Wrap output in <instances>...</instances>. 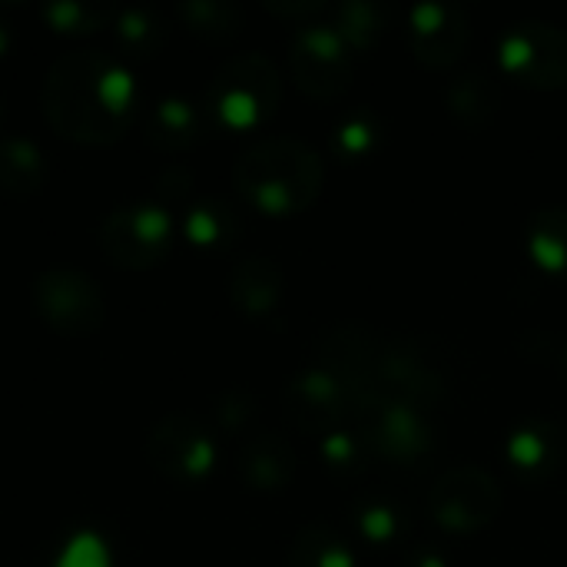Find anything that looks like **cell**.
I'll list each match as a JSON object with an SVG mask.
<instances>
[{
	"instance_id": "9a60e30c",
	"label": "cell",
	"mask_w": 567,
	"mask_h": 567,
	"mask_svg": "<svg viewBox=\"0 0 567 567\" xmlns=\"http://www.w3.org/2000/svg\"><path fill=\"white\" fill-rule=\"evenodd\" d=\"M508 462L525 482H548L565 458V432L551 419H525L508 432Z\"/></svg>"
},
{
	"instance_id": "ac0fdd59",
	"label": "cell",
	"mask_w": 567,
	"mask_h": 567,
	"mask_svg": "<svg viewBox=\"0 0 567 567\" xmlns=\"http://www.w3.org/2000/svg\"><path fill=\"white\" fill-rule=\"evenodd\" d=\"M445 106L452 110L455 120L478 130L495 120V113L502 106V83L495 80V73H488L482 66H465L462 73H455L449 80Z\"/></svg>"
},
{
	"instance_id": "2e32d148",
	"label": "cell",
	"mask_w": 567,
	"mask_h": 567,
	"mask_svg": "<svg viewBox=\"0 0 567 567\" xmlns=\"http://www.w3.org/2000/svg\"><path fill=\"white\" fill-rule=\"evenodd\" d=\"M282 269L276 259L262 256V252H249L243 256L233 272H229V296L233 306L249 316V319H266L276 312L279 299H282Z\"/></svg>"
},
{
	"instance_id": "d6a6232c",
	"label": "cell",
	"mask_w": 567,
	"mask_h": 567,
	"mask_svg": "<svg viewBox=\"0 0 567 567\" xmlns=\"http://www.w3.org/2000/svg\"><path fill=\"white\" fill-rule=\"evenodd\" d=\"M193 189V173L186 166H169L156 176V193L163 199H183Z\"/></svg>"
},
{
	"instance_id": "e575fe53",
	"label": "cell",
	"mask_w": 567,
	"mask_h": 567,
	"mask_svg": "<svg viewBox=\"0 0 567 567\" xmlns=\"http://www.w3.org/2000/svg\"><path fill=\"white\" fill-rule=\"evenodd\" d=\"M405 567H449V565H445V558H442L439 551L422 548V551H415V555L409 558V565Z\"/></svg>"
},
{
	"instance_id": "8992f818",
	"label": "cell",
	"mask_w": 567,
	"mask_h": 567,
	"mask_svg": "<svg viewBox=\"0 0 567 567\" xmlns=\"http://www.w3.org/2000/svg\"><path fill=\"white\" fill-rule=\"evenodd\" d=\"M498 60L525 86H567V30L555 20L522 17L505 27L498 40Z\"/></svg>"
},
{
	"instance_id": "74e56055",
	"label": "cell",
	"mask_w": 567,
	"mask_h": 567,
	"mask_svg": "<svg viewBox=\"0 0 567 567\" xmlns=\"http://www.w3.org/2000/svg\"><path fill=\"white\" fill-rule=\"evenodd\" d=\"M3 116H7V106H3V96H0V126H3Z\"/></svg>"
},
{
	"instance_id": "4dcf8cb0",
	"label": "cell",
	"mask_w": 567,
	"mask_h": 567,
	"mask_svg": "<svg viewBox=\"0 0 567 567\" xmlns=\"http://www.w3.org/2000/svg\"><path fill=\"white\" fill-rule=\"evenodd\" d=\"M259 419V402L252 392H243V389H229L223 392L216 402H213V422L223 429V432H246L252 422Z\"/></svg>"
},
{
	"instance_id": "44dd1931",
	"label": "cell",
	"mask_w": 567,
	"mask_h": 567,
	"mask_svg": "<svg viewBox=\"0 0 567 567\" xmlns=\"http://www.w3.org/2000/svg\"><path fill=\"white\" fill-rule=\"evenodd\" d=\"M179 229L196 249H226L239 236V213L219 196H199L186 206Z\"/></svg>"
},
{
	"instance_id": "ffe728a7",
	"label": "cell",
	"mask_w": 567,
	"mask_h": 567,
	"mask_svg": "<svg viewBox=\"0 0 567 567\" xmlns=\"http://www.w3.org/2000/svg\"><path fill=\"white\" fill-rule=\"evenodd\" d=\"M47 183V163L33 140L3 136L0 140V193L10 199L37 196Z\"/></svg>"
},
{
	"instance_id": "52a82bcc",
	"label": "cell",
	"mask_w": 567,
	"mask_h": 567,
	"mask_svg": "<svg viewBox=\"0 0 567 567\" xmlns=\"http://www.w3.org/2000/svg\"><path fill=\"white\" fill-rule=\"evenodd\" d=\"M505 505L498 478L482 465L449 468L432 488V515L445 532L475 535L498 518Z\"/></svg>"
},
{
	"instance_id": "277c9868",
	"label": "cell",
	"mask_w": 567,
	"mask_h": 567,
	"mask_svg": "<svg viewBox=\"0 0 567 567\" xmlns=\"http://www.w3.org/2000/svg\"><path fill=\"white\" fill-rule=\"evenodd\" d=\"M33 309L47 329L66 339H86L103 329V289L73 266H50L33 282Z\"/></svg>"
},
{
	"instance_id": "d6986e66",
	"label": "cell",
	"mask_w": 567,
	"mask_h": 567,
	"mask_svg": "<svg viewBox=\"0 0 567 567\" xmlns=\"http://www.w3.org/2000/svg\"><path fill=\"white\" fill-rule=\"evenodd\" d=\"M203 126H206L203 110L183 96H163L146 113V140L166 153L189 150L203 136Z\"/></svg>"
},
{
	"instance_id": "d590c367",
	"label": "cell",
	"mask_w": 567,
	"mask_h": 567,
	"mask_svg": "<svg viewBox=\"0 0 567 567\" xmlns=\"http://www.w3.org/2000/svg\"><path fill=\"white\" fill-rule=\"evenodd\" d=\"M7 47H10V33H7V27L0 23V56L7 53Z\"/></svg>"
},
{
	"instance_id": "8d00e7d4",
	"label": "cell",
	"mask_w": 567,
	"mask_h": 567,
	"mask_svg": "<svg viewBox=\"0 0 567 567\" xmlns=\"http://www.w3.org/2000/svg\"><path fill=\"white\" fill-rule=\"evenodd\" d=\"M561 379H565V385H567V342L561 346Z\"/></svg>"
},
{
	"instance_id": "f1b7e54d",
	"label": "cell",
	"mask_w": 567,
	"mask_h": 567,
	"mask_svg": "<svg viewBox=\"0 0 567 567\" xmlns=\"http://www.w3.org/2000/svg\"><path fill=\"white\" fill-rule=\"evenodd\" d=\"M322 462L339 482H349V478L365 475V468L372 462V449L365 445L362 432L336 429L322 439Z\"/></svg>"
},
{
	"instance_id": "7402d4cb",
	"label": "cell",
	"mask_w": 567,
	"mask_h": 567,
	"mask_svg": "<svg viewBox=\"0 0 567 567\" xmlns=\"http://www.w3.org/2000/svg\"><path fill=\"white\" fill-rule=\"evenodd\" d=\"M286 567H355V555L336 528L312 522L296 532Z\"/></svg>"
},
{
	"instance_id": "7a4b0ae2",
	"label": "cell",
	"mask_w": 567,
	"mask_h": 567,
	"mask_svg": "<svg viewBox=\"0 0 567 567\" xmlns=\"http://www.w3.org/2000/svg\"><path fill=\"white\" fill-rule=\"evenodd\" d=\"M326 163L296 136H262L249 143L233 166L239 196L266 216H296L322 193Z\"/></svg>"
},
{
	"instance_id": "6da1fadb",
	"label": "cell",
	"mask_w": 567,
	"mask_h": 567,
	"mask_svg": "<svg viewBox=\"0 0 567 567\" xmlns=\"http://www.w3.org/2000/svg\"><path fill=\"white\" fill-rule=\"evenodd\" d=\"M47 123L83 146L116 143L136 110V83L130 66L103 50H70L43 76Z\"/></svg>"
},
{
	"instance_id": "7c38bea8",
	"label": "cell",
	"mask_w": 567,
	"mask_h": 567,
	"mask_svg": "<svg viewBox=\"0 0 567 567\" xmlns=\"http://www.w3.org/2000/svg\"><path fill=\"white\" fill-rule=\"evenodd\" d=\"M375 399L432 409L445 399V375L409 339H382L375 365Z\"/></svg>"
},
{
	"instance_id": "4fadbf2b",
	"label": "cell",
	"mask_w": 567,
	"mask_h": 567,
	"mask_svg": "<svg viewBox=\"0 0 567 567\" xmlns=\"http://www.w3.org/2000/svg\"><path fill=\"white\" fill-rule=\"evenodd\" d=\"M355 412L349 392L326 369H299L282 389V415L292 429L306 435H329Z\"/></svg>"
},
{
	"instance_id": "30bf717a",
	"label": "cell",
	"mask_w": 567,
	"mask_h": 567,
	"mask_svg": "<svg viewBox=\"0 0 567 567\" xmlns=\"http://www.w3.org/2000/svg\"><path fill=\"white\" fill-rule=\"evenodd\" d=\"M382 339L362 322H339L322 329L316 339L319 369L342 382L355 412L375 399V365H379Z\"/></svg>"
},
{
	"instance_id": "9c48e42d",
	"label": "cell",
	"mask_w": 567,
	"mask_h": 567,
	"mask_svg": "<svg viewBox=\"0 0 567 567\" xmlns=\"http://www.w3.org/2000/svg\"><path fill=\"white\" fill-rule=\"evenodd\" d=\"M292 80L316 100H336L352 83V56L332 23H302L289 40Z\"/></svg>"
},
{
	"instance_id": "1f68e13d",
	"label": "cell",
	"mask_w": 567,
	"mask_h": 567,
	"mask_svg": "<svg viewBox=\"0 0 567 567\" xmlns=\"http://www.w3.org/2000/svg\"><path fill=\"white\" fill-rule=\"evenodd\" d=\"M53 567H110V551L93 532H80L66 542Z\"/></svg>"
},
{
	"instance_id": "f546056e",
	"label": "cell",
	"mask_w": 567,
	"mask_h": 567,
	"mask_svg": "<svg viewBox=\"0 0 567 567\" xmlns=\"http://www.w3.org/2000/svg\"><path fill=\"white\" fill-rule=\"evenodd\" d=\"M40 13L60 33H90L110 23L113 17V10L96 0H60V3H47Z\"/></svg>"
},
{
	"instance_id": "836d02e7",
	"label": "cell",
	"mask_w": 567,
	"mask_h": 567,
	"mask_svg": "<svg viewBox=\"0 0 567 567\" xmlns=\"http://www.w3.org/2000/svg\"><path fill=\"white\" fill-rule=\"evenodd\" d=\"M266 7H269L272 13H282V17H306V13L326 10L322 0H266Z\"/></svg>"
},
{
	"instance_id": "5b68a950",
	"label": "cell",
	"mask_w": 567,
	"mask_h": 567,
	"mask_svg": "<svg viewBox=\"0 0 567 567\" xmlns=\"http://www.w3.org/2000/svg\"><path fill=\"white\" fill-rule=\"evenodd\" d=\"M100 249L113 266L143 272L159 266L173 249V216L159 203H126L106 213Z\"/></svg>"
},
{
	"instance_id": "e0dca14e",
	"label": "cell",
	"mask_w": 567,
	"mask_h": 567,
	"mask_svg": "<svg viewBox=\"0 0 567 567\" xmlns=\"http://www.w3.org/2000/svg\"><path fill=\"white\" fill-rule=\"evenodd\" d=\"M239 478L259 492H279L296 475V452L279 432H256L243 442L236 455Z\"/></svg>"
},
{
	"instance_id": "83f0119b",
	"label": "cell",
	"mask_w": 567,
	"mask_h": 567,
	"mask_svg": "<svg viewBox=\"0 0 567 567\" xmlns=\"http://www.w3.org/2000/svg\"><path fill=\"white\" fill-rule=\"evenodd\" d=\"M176 13L193 33L209 40H229L243 27V10L233 0H183Z\"/></svg>"
},
{
	"instance_id": "484cf974",
	"label": "cell",
	"mask_w": 567,
	"mask_h": 567,
	"mask_svg": "<svg viewBox=\"0 0 567 567\" xmlns=\"http://www.w3.org/2000/svg\"><path fill=\"white\" fill-rule=\"evenodd\" d=\"M352 522H355L362 538H369L375 545H389V542H399L405 535L409 512L402 508V502H395L382 492H372V495H362L355 502Z\"/></svg>"
},
{
	"instance_id": "d4e9b609",
	"label": "cell",
	"mask_w": 567,
	"mask_h": 567,
	"mask_svg": "<svg viewBox=\"0 0 567 567\" xmlns=\"http://www.w3.org/2000/svg\"><path fill=\"white\" fill-rule=\"evenodd\" d=\"M389 17H392V10L382 0H342L332 7L336 33L346 40V47H355V50L372 47L385 33Z\"/></svg>"
},
{
	"instance_id": "603a6c76",
	"label": "cell",
	"mask_w": 567,
	"mask_h": 567,
	"mask_svg": "<svg viewBox=\"0 0 567 567\" xmlns=\"http://www.w3.org/2000/svg\"><path fill=\"white\" fill-rule=\"evenodd\" d=\"M528 249L542 269L567 276V203H548L532 216Z\"/></svg>"
},
{
	"instance_id": "4316f807",
	"label": "cell",
	"mask_w": 567,
	"mask_h": 567,
	"mask_svg": "<svg viewBox=\"0 0 567 567\" xmlns=\"http://www.w3.org/2000/svg\"><path fill=\"white\" fill-rule=\"evenodd\" d=\"M113 30H116V43L130 53V56H153L163 50L166 43V20L150 10V7H126L113 17Z\"/></svg>"
},
{
	"instance_id": "cb8c5ba5",
	"label": "cell",
	"mask_w": 567,
	"mask_h": 567,
	"mask_svg": "<svg viewBox=\"0 0 567 567\" xmlns=\"http://www.w3.org/2000/svg\"><path fill=\"white\" fill-rule=\"evenodd\" d=\"M382 136H385L382 116L372 113V110H365V106H359V110L346 113V116L332 126V133H329V150H332L336 159L355 163V159L372 156V153L382 146Z\"/></svg>"
},
{
	"instance_id": "5bb4252c",
	"label": "cell",
	"mask_w": 567,
	"mask_h": 567,
	"mask_svg": "<svg viewBox=\"0 0 567 567\" xmlns=\"http://www.w3.org/2000/svg\"><path fill=\"white\" fill-rule=\"evenodd\" d=\"M472 40L468 13L449 0H419L409 10V43L425 66H452Z\"/></svg>"
},
{
	"instance_id": "ba28073f",
	"label": "cell",
	"mask_w": 567,
	"mask_h": 567,
	"mask_svg": "<svg viewBox=\"0 0 567 567\" xmlns=\"http://www.w3.org/2000/svg\"><path fill=\"white\" fill-rule=\"evenodd\" d=\"M146 462L169 482H203L216 465V439L196 415L173 412L146 432Z\"/></svg>"
},
{
	"instance_id": "3957f363",
	"label": "cell",
	"mask_w": 567,
	"mask_h": 567,
	"mask_svg": "<svg viewBox=\"0 0 567 567\" xmlns=\"http://www.w3.org/2000/svg\"><path fill=\"white\" fill-rule=\"evenodd\" d=\"M282 100V80L276 63L259 53H236L223 60L206 86V110L226 130L262 126Z\"/></svg>"
},
{
	"instance_id": "8fae6325",
	"label": "cell",
	"mask_w": 567,
	"mask_h": 567,
	"mask_svg": "<svg viewBox=\"0 0 567 567\" xmlns=\"http://www.w3.org/2000/svg\"><path fill=\"white\" fill-rule=\"evenodd\" d=\"M355 415L362 422L359 432H362L365 445L389 462H399V465L422 462L435 445V429H432L429 415L415 405L372 399Z\"/></svg>"
}]
</instances>
